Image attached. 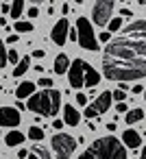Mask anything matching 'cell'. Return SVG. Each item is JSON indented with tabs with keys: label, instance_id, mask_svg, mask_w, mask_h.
I'll return each instance as SVG.
<instances>
[{
	"label": "cell",
	"instance_id": "26",
	"mask_svg": "<svg viewBox=\"0 0 146 159\" xmlns=\"http://www.w3.org/2000/svg\"><path fill=\"white\" fill-rule=\"evenodd\" d=\"M111 96H113V100H118V102H124V98H126V92H124V89H116V92H111Z\"/></svg>",
	"mask_w": 146,
	"mask_h": 159
},
{
	"label": "cell",
	"instance_id": "27",
	"mask_svg": "<svg viewBox=\"0 0 146 159\" xmlns=\"http://www.w3.org/2000/svg\"><path fill=\"white\" fill-rule=\"evenodd\" d=\"M7 59H9L11 63H16V66L20 63V57H18V52H16V50H9V52H7Z\"/></svg>",
	"mask_w": 146,
	"mask_h": 159
},
{
	"label": "cell",
	"instance_id": "47",
	"mask_svg": "<svg viewBox=\"0 0 146 159\" xmlns=\"http://www.w3.org/2000/svg\"><path fill=\"white\" fill-rule=\"evenodd\" d=\"M0 139H2V133H0Z\"/></svg>",
	"mask_w": 146,
	"mask_h": 159
},
{
	"label": "cell",
	"instance_id": "5",
	"mask_svg": "<svg viewBox=\"0 0 146 159\" xmlns=\"http://www.w3.org/2000/svg\"><path fill=\"white\" fill-rule=\"evenodd\" d=\"M76 33H79V44H81V48L92 50V52L98 50V37L94 35V29H92V24H89L87 18H79V20H76Z\"/></svg>",
	"mask_w": 146,
	"mask_h": 159
},
{
	"label": "cell",
	"instance_id": "19",
	"mask_svg": "<svg viewBox=\"0 0 146 159\" xmlns=\"http://www.w3.org/2000/svg\"><path fill=\"white\" fill-rule=\"evenodd\" d=\"M26 70H31V59H29V57L20 59V63H18V66H16V70H13V76H22Z\"/></svg>",
	"mask_w": 146,
	"mask_h": 159
},
{
	"label": "cell",
	"instance_id": "4",
	"mask_svg": "<svg viewBox=\"0 0 146 159\" xmlns=\"http://www.w3.org/2000/svg\"><path fill=\"white\" fill-rule=\"evenodd\" d=\"M59 105H61V92L57 89H42V92H35L31 98H29V109L39 113V116H46V118H52L57 116L59 111Z\"/></svg>",
	"mask_w": 146,
	"mask_h": 159
},
{
	"label": "cell",
	"instance_id": "37",
	"mask_svg": "<svg viewBox=\"0 0 146 159\" xmlns=\"http://www.w3.org/2000/svg\"><path fill=\"white\" fill-rule=\"evenodd\" d=\"M133 94H144V87L142 85H133Z\"/></svg>",
	"mask_w": 146,
	"mask_h": 159
},
{
	"label": "cell",
	"instance_id": "8",
	"mask_svg": "<svg viewBox=\"0 0 146 159\" xmlns=\"http://www.w3.org/2000/svg\"><path fill=\"white\" fill-rule=\"evenodd\" d=\"M85 68H87V61H83V59H74L70 63L68 81H70V87L72 89H79V87L85 85Z\"/></svg>",
	"mask_w": 146,
	"mask_h": 159
},
{
	"label": "cell",
	"instance_id": "16",
	"mask_svg": "<svg viewBox=\"0 0 146 159\" xmlns=\"http://www.w3.org/2000/svg\"><path fill=\"white\" fill-rule=\"evenodd\" d=\"M98 83H100V74H98V72H96V70H94V68L87 63V68H85V85L94 89Z\"/></svg>",
	"mask_w": 146,
	"mask_h": 159
},
{
	"label": "cell",
	"instance_id": "38",
	"mask_svg": "<svg viewBox=\"0 0 146 159\" xmlns=\"http://www.w3.org/2000/svg\"><path fill=\"white\" fill-rule=\"evenodd\" d=\"M107 131L113 135V133H116V122H109V124H107Z\"/></svg>",
	"mask_w": 146,
	"mask_h": 159
},
{
	"label": "cell",
	"instance_id": "2",
	"mask_svg": "<svg viewBox=\"0 0 146 159\" xmlns=\"http://www.w3.org/2000/svg\"><path fill=\"white\" fill-rule=\"evenodd\" d=\"M103 74L109 81H137L146 76V59L144 61H122V59H111L103 57Z\"/></svg>",
	"mask_w": 146,
	"mask_h": 159
},
{
	"label": "cell",
	"instance_id": "44",
	"mask_svg": "<svg viewBox=\"0 0 146 159\" xmlns=\"http://www.w3.org/2000/svg\"><path fill=\"white\" fill-rule=\"evenodd\" d=\"M139 5H142V7H146V0H139Z\"/></svg>",
	"mask_w": 146,
	"mask_h": 159
},
{
	"label": "cell",
	"instance_id": "21",
	"mask_svg": "<svg viewBox=\"0 0 146 159\" xmlns=\"http://www.w3.org/2000/svg\"><path fill=\"white\" fill-rule=\"evenodd\" d=\"M22 11H24V0H13V5H11V18L20 20Z\"/></svg>",
	"mask_w": 146,
	"mask_h": 159
},
{
	"label": "cell",
	"instance_id": "24",
	"mask_svg": "<svg viewBox=\"0 0 146 159\" xmlns=\"http://www.w3.org/2000/svg\"><path fill=\"white\" fill-rule=\"evenodd\" d=\"M107 26H109V33H111V31H120V29H122V18L118 16V18L109 20V24H107Z\"/></svg>",
	"mask_w": 146,
	"mask_h": 159
},
{
	"label": "cell",
	"instance_id": "33",
	"mask_svg": "<svg viewBox=\"0 0 146 159\" xmlns=\"http://www.w3.org/2000/svg\"><path fill=\"white\" fill-rule=\"evenodd\" d=\"M44 55H46V50H42V48L33 50V57H35V59H44Z\"/></svg>",
	"mask_w": 146,
	"mask_h": 159
},
{
	"label": "cell",
	"instance_id": "28",
	"mask_svg": "<svg viewBox=\"0 0 146 159\" xmlns=\"http://www.w3.org/2000/svg\"><path fill=\"white\" fill-rule=\"evenodd\" d=\"M98 42L109 44V42H111V33H109V31H107V33H100V35H98Z\"/></svg>",
	"mask_w": 146,
	"mask_h": 159
},
{
	"label": "cell",
	"instance_id": "43",
	"mask_svg": "<svg viewBox=\"0 0 146 159\" xmlns=\"http://www.w3.org/2000/svg\"><path fill=\"white\" fill-rule=\"evenodd\" d=\"M31 2H35V5H39V2H44V0H31Z\"/></svg>",
	"mask_w": 146,
	"mask_h": 159
},
{
	"label": "cell",
	"instance_id": "39",
	"mask_svg": "<svg viewBox=\"0 0 146 159\" xmlns=\"http://www.w3.org/2000/svg\"><path fill=\"white\" fill-rule=\"evenodd\" d=\"M24 157H29V152H26V150H24V148H22V150H20V152H18V159H24Z\"/></svg>",
	"mask_w": 146,
	"mask_h": 159
},
{
	"label": "cell",
	"instance_id": "20",
	"mask_svg": "<svg viewBox=\"0 0 146 159\" xmlns=\"http://www.w3.org/2000/svg\"><path fill=\"white\" fill-rule=\"evenodd\" d=\"M29 159H50V155H48V150L44 146L35 144L33 146V155H29Z\"/></svg>",
	"mask_w": 146,
	"mask_h": 159
},
{
	"label": "cell",
	"instance_id": "7",
	"mask_svg": "<svg viewBox=\"0 0 146 159\" xmlns=\"http://www.w3.org/2000/svg\"><path fill=\"white\" fill-rule=\"evenodd\" d=\"M111 13H113V0H96L94 2V9H92L94 24L107 26L109 20H111Z\"/></svg>",
	"mask_w": 146,
	"mask_h": 159
},
{
	"label": "cell",
	"instance_id": "30",
	"mask_svg": "<svg viewBox=\"0 0 146 159\" xmlns=\"http://www.w3.org/2000/svg\"><path fill=\"white\" fill-rule=\"evenodd\" d=\"M37 85H42L44 89H50V85H52V81H50V79H42V81H39Z\"/></svg>",
	"mask_w": 146,
	"mask_h": 159
},
{
	"label": "cell",
	"instance_id": "31",
	"mask_svg": "<svg viewBox=\"0 0 146 159\" xmlns=\"http://www.w3.org/2000/svg\"><path fill=\"white\" fill-rule=\"evenodd\" d=\"M76 105H87V96L85 94H76Z\"/></svg>",
	"mask_w": 146,
	"mask_h": 159
},
{
	"label": "cell",
	"instance_id": "14",
	"mask_svg": "<svg viewBox=\"0 0 146 159\" xmlns=\"http://www.w3.org/2000/svg\"><path fill=\"white\" fill-rule=\"evenodd\" d=\"M63 122L70 124V126H76V124L81 122V113H79L72 105H66V107H63Z\"/></svg>",
	"mask_w": 146,
	"mask_h": 159
},
{
	"label": "cell",
	"instance_id": "3",
	"mask_svg": "<svg viewBox=\"0 0 146 159\" xmlns=\"http://www.w3.org/2000/svg\"><path fill=\"white\" fill-rule=\"evenodd\" d=\"M79 159H126V148L118 137L109 135L89 144Z\"/></svg>",
	"mask_w": 146,
	"mask_h": 159
},
{
	"label": "cell",
	"instance_id": "45",
	"mask_svg": "<svg viewBox=\"0 0 146 159\" xmlns=\"http://www.w3.org/2000/svg\"><path fill=\"white\" fill-rule=\"evenodd\" d=\"M74 2H76V5H83V0H74Z\"/></svg>",
	"mask_w": 146,
	"mask_h": 159
},
{
	"label": "cell",
	"instance_id": "23",
	"mask_svg": "<svg viewBox=\"0 0 146 159\" xmlns=\"http://www.w3.org/2000/svg\"><path fill=\"white\" fill-rule=\"evenodd\" d=\"M42 137H44V129H39V126H31V129H29V139L39 142Z\"/></svg>",
	"mask_w": 146,
	"mask_h": 159
},
{
	"label": "cell",
	"instance_id": "34",
	"mask_svg": "<svg viewBox=\"0 0 146 159\" xmlns=\"http://www.w3.org/2000/svg\"><path fill=\"white\" fill-rule=\"evenodd\" d=\"M37 16H39V9H37V7L29 9V18H37Z\"/></svg>",
	"mask_w": 146,
	"mask_h": 159
},
{
	"label": "cell",
	"instance_id": "12",
	"mask_svg": "<svg viewBox=\"0 0 146 159\" xmlns=\"http://www.w3.org/2000/svg\"><path fill=\"white\" fill-rule=\"evenodd\" d=\"M122 144H124V146H129V148H139V146H142V137H139V133H137V131L126 129V131L122 133Z\"/></svg>",
	"mask_w": 146,
	"mask_h": 159
},
{
	"label": "cell",
	"instance_id": "10",
	"mask_svg": "<svg viewBox=\"0 0 146 159\" xmlns=\"http://www.w3.org/2000/svg\"><path fill=\"white\" fill-rule=\"evenodd\" d=\"M68 33H70V24L66 18H61L55 26H52V33H50V39L57 44V46H63L68 42Z\"/></svg>",
	"mask_w": 146,
	"mask_h": 159
},
{
	"label": "cell",
	"instance_id": "9",
	"mask_svg": "<svg viewBox=\"0 0 146 159\" xmlns=\"http://www.w3.org/2000/svg\"><path fill=\"white\" fill-rule=\"evenodd\" d=\"M111 100H113L111 92H103L92 105H87V109H85V118H96V116L105 113V111L111 107Z\"/></svg>",
	"mask_w": 146,
	"mask_h": 159
},
{
	"label": "cell",
	"instance_id": "32",
	"mask_svg": "<svg viewBox=\"0 0 146 159\" xmlns=\"http://www.w3.org/2000/svg\"><path fill=\"white\" fill-rule=\"evenodd\" d=\"M68 39H72V42H76V39H79V33H76V29H70V33H68Z\"/></svg>",
	"mask_w": 146,
	"mask_h": 159
},
{
	"label": "cell",
	"instance_id": "1",
	"mask_svg": "<svg viewBox=\"0 0 146 159\" xmlns=\"http://www.w3.org/2000/svg\"><path fill=\"white\" fill-rule=\"evenodd\" d=\"M105 57L122 61H144L146 59V20H135L124 26V37L111 39L105 46Z\"/></svg>",
	"mask_w": 146,
	"mask_h": 159
},
{
	"label": "cell",
	"instance_id": "13",
	"mask_svg": "<svg viewBox=\"0 0 146 159\" xmlns=\"http://www.w3.org/2000/svg\"><path fill=\"white\" fill-rule=\"evenodd\" d=\"M35 85L37 83H33V81H24V83H20L18 87H16V96L22 100V98H31L33 94H35Z\"/></svg>",
	"mask_w": 146,
	"mask_h": 159
},
{
	"label": "cell",
	"instance_id": "41",
	"mask_svg": "<svg viewBox=\"0 0 146 159\" xmlns=\"http://www.w3.org/2000/svg\"><path fill=\"white\" fill-rule=\"evenodd\" d=\"M120 16H133L131 9H120Z\"/></svg>",
	"mask_w": 146,
	"mask_h": 159
},
{
	"label": "cell",
	"instance_id": "36",
	"mask_svg": "<svg viewBox=\"0 0 146 159\" xmlns=\"http://www.w3.org/2000/svg\"><path fill=\"white\" fill-rule=\"evenodd\" d=\"M16 42H18V35H16V33H13V35H9V37H7V44H16Z\"/></svg>",
	"mask_w": 146,
	"mask_h": 159
},
{
	"label": "cell",
	"instance_id": "6",
	"mask_svg": "<svg viewBox=\"0 0 146 159\" xmlns=\"http://www.w3.org/2000/svg\"><path fill=\"white\" fill-rule=\"evenodd\" d=\"M74 148H76V139H74L72 135L59 131V133L52 137V150H55L57 159H70V155L74 152Z\"/></svg>",
	"mask_w": 146,
	"mask_h": 159
},
{
	"label": "cell",
	"instance_id": "35",
	"mask_svg": "<svg viewBox=\"0 0 146 159\" xmlns=\"http://www.w3.org/2000/svg\"><path fill=\"white\" fill-rule=\"evenodd\" d=\"M63 124H66L63 120H55V122H52V126H55L57 131H61V129H63Z\"/></svg>",
	"mask_w": 146,
	"mask_h": 159
},
{
	"label": "cell",
	"instance_id": "17",
	"mask_svg": "<svg viewBox=\"0 0 146 159\" xmlns=\"http://www.w3.org/2000/svg\"><path fill=\"white\" fill-rule=\"evenodd\" d=\"M139 120H144V109H139V107L129 109V111L124 113V122H126V124H135V122H139Z\"/></svg>",
	"mask_w": 146,
	"mask_h": 159
},
{
	"label": "cell",
	"instance_id": "11",
	"mask_svg": "<svg viewBox=\"0 0 146 159\" xmlns=\"http://www.w3.org/2000/svg\"><path fill=\"white\" fill-rule=\"evenodd\" d=\"M20 124V111L13 107H0V126H18Z\"/></svg>",
	"mask_w": 146,
	"mask_h": 159
},
{
	"label": "cell",
	"instance_id": "40",
	"mask_svg": "<svg viewBox=\"0 0 146 159\" xmlns=\"http://www.w3.org/2000/svg\"><path fill=\"white\" fill-rule=\"evenodd\" d=\"M0 9H2V13H9V11H11V7H9V5H7V2H5V5H2V7H0Z\"/></svg>",
	"mask_w": 146,
	"mask_h": 159
},
{
	"label": "cell",
	"instance_id": "22",
	"mask_svg": "<svg viewBox=\"0 0 146 159\" xmlns=\"http://www.w3.org/2000/svg\"><path fill=\"white\" fill-rule=\"evenodd\" d=\"M13 29H16L18 33H31V31H33V24H31V22H24V20H18Z\"/></svg>",
	"mask_w": 146,
	"mask_h": 159
},
{
	"label": "cell",
	"instance_id": "25",
	"mask_svg": "<svg viewBox=\"0 0 146 159\" xmlns=\"http://www.w3.org/2000/svg\"><path fill=\"white\" fill-rule=\"evenodd\" d=\"M7 61H9V59H7V50H5V42H2V39H0V68H5V66H7Z\"/></svg>",
	"mask_w": 146,
	"mask_h": 159
},
{
	"label": "cell",
	"instance_id": "42",
	"mask_svg": "<svg viewBox=\"0 0 146 159\" xmlns=\"http://www.w3.org/2000/svg\"><path fill=\"white\" fill-rule=\"evenodd\" d=\"M139 159H146V148H142V152H139Z\"/></svg>",
	"mask_w": 146,
	"mask_h": 159
},
{
	"label": "cell",
	"instance_id": "46",
	"mask_svg": "<svg viewBox=\"0 0 146 159\" xmlns=\"http://www.w3.org/2000/svg\"><path fill=\"white\" fill-rule=\"evenodd\" d=\"M144 100H146V92H144Z\"/></svg>",
	"mask_w": 146,
	"mask_h": 159
},
{
	"label": "cell",
	"instance_id": "18",
	"mask_svg": "<svg viewBox=\"0 0 146 159\" xmlns=\"http://www.w3.org/2000/svg\"><path fill=\"white\" fill-rule=\"evenodd\" d=\"M2 139L7 142V146H20V144H24V133H20V131H9L7 137H2Z\"/></svg>",
	"mask_w": 146,
	"mask_h": 159
},
{
	"label": "cell",
	"instance_id": "15",
	"mask_svg": "<svg viewBox=\"0 0 146 159\" xmlns=\"http://www.w3.org/2000/svg\"><path fill=\"white\" fill-rule=\"evenodd\" d=\"M52 70H55V74H66V72L70 70V59H68L66 55H57Z\"/></svg>",
	"mask_w": 146,
	"mask_h": 159
},
{
	"label": "cell",
	"instance_id": "29",
	"mask_svg": "<svg viewBox=\"0 0 146 159\" xmlns=\"http://www.w3.org/2000/svg\"><path fill=\"white\" fill-rule=\"evenodd\" d=\"M116 111H118V113H126V111H129L126 102H116Z\"/></svg>",
	"mask_w": 146,
	"mask_h": 159
}]
</instances>
